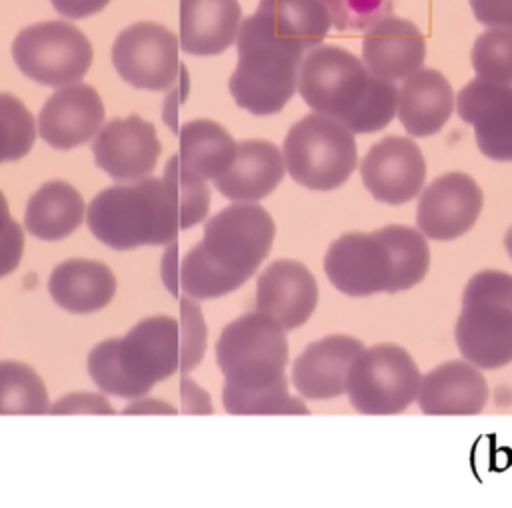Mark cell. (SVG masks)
<instances>
[{
  "mask_svg": "<svg viewBox=\"0 0 512 508\" xmlns=\"http://www.w3.org/2000/svg\"><path fill=\"white\" fill-rule=\"evenodd\" d=\"M90 232L114 250L164 246L176 240L180 208L164 178L144 176L98 192L86 210Z\"/></svg>",
  "mask_w": 512,
  "mask_h": 508,
  "instance_id": "1",
  "label": "cell"
},
{
  "mask_svg": "<svg viewBox=\"0 0 512 508\" xmlns=\"http://www.w3.org/2000/svg\"><path fill=\"white\" fill-rule=\"evenodd\" d=\"M236 48L238 62L228 80L234 102L256 116L280 112L298 90L306 48L272 34L256 12L242 18Z\"/></svg>",
  "mask_w": 512,
  "mask_h": 508,
  "instance_id": "2",
  "label": "cell"
},
{
  "mask_svg": "<svg viewBox=\"0 0 512 508\" xmlns=\"http://www.w3.org/2000/svg\"><path fill=\"white\" fill-rule=\"evenodd\" d=\"M286 330L262 312H248L224 326L216 342V364L224 388L262 392L286 380Z\"/></svg>",
  "mask_w": 512,
  "mask_h": 508,
  "instance_id": "3",
  "label": "cell"
},
{
  "mask_svg": "<svg viewBox=\"0 0 512 508\" xmlns=\"http://www.w3.org/2000/svg\"><path fill=\"white\" fill-rule=\"evenodd\" d=\"M282 156L294 182L310 190L342 186L358 164L354 132L320 112L294 122L284 138Z\"/></svg>",
  "mask_w": 512,
  "mask_h": 508,
  "instance_id": "4",
  "label": "cell"
},
{
  "mask_svg": "<svg viewBox=\"0 0 512 508\" xmlns=\"http://www.w3.org/2000/svg\"><path fill=\"white\" fill-rule=\"evenodd\" d=\"M420 370L406 348L374 344L352 362L346 394L362 414H400L418 398Z\"/></svg>",
  "mask_w": 512,
  "mask_h": 508,
  "instance_id": "5",
  "label": "cell"
},
{
  "mask_svg": "<svg viewBox=\"0 0 512 508\" xmlns=\"http://www.w3.org/2000/svg\"><path fill=\"white\" fill-rule=\"evenodd\" d=\"M92 56L88 36L68 20L30 24L12 40V58L18 70L52 88L80 82L90 70Z\"/></svg>",
  "mask_w": 512,
  "mask_h": 508,
  "instance_id": "6",
  "label": "cell"
},
{
  "mask_svg": "<svg viewBox=\"0 0 512 508\" xmlns=\"http://www.w3.org/2000/svg\"><path fill=\"white\" fill-rule=\"evenodd\" d=\"M370 76L362 58L342 46L320 42L304 52L298 92L314 112L344 122L364 100Z\"/></svg>",
  "mask_w": 512,
  "mask_h": 508,
  "instance_id": "7",
  "label": "cell"
},
{
  "mask_svg": "<svg viewBox=\"0 0 512 508\" xmlns=\"http://www.w3.org/2000/svg\"><path fill=\"white\" fill-rule=\"evenodd\" d=\"M274 236L276 224L268 210L252 202H238L206 222L202 246L220 268L248 282L268 256Z\"/></svg>",
  "mask_w": 512,
  "mask_h": 508,
  "instance_id": "8",
  "label": "cell"
},
{
  "mask_svg": "<svg viewBox=\"0 0 512 508\" xmlns=\"http://www.w3.org/2000/svg\"><path fill=\"white\" fill-rule=\"evenodd\" d=\"M114 356L128 398L146 394L156 382L180 370V324L158 314L136 322L124 338H114Z\"/></svg>",
  "mask_w": 512,
  "mask_h": 508,
  "instance_id": "9",
  "label": "cell"
},
{
  "mask_svg": "<svg viewBox=\"0 0 512 508\" xmlns=\"http://www.w3.org/2000/svg\"><path fill=\"white\" fill-rule=\"evenodd\" d=\"M178 36L150 20L120 30L112 44V64L120 78L134 88L168 90L180 72Z\"/></svg>",
  "mask_w": 512,
  "mask_h": 508,
  "instance_id": "10",
  "label": "cell"
},
{
  "mask_svg": "<svg viewBox=\"0 0 512 508\" xmlns=\"http://www.w3.org/2000/svg\"><path fill=\"white\" fill-rule=\"evenodd\" d=\"M324 272L336 290L360 298L388 292L394 264L376 232H346L328 246Z\"/></svg>",
  "mask_w": 512,
  "mask_h": 508,
  "instance_id": "11",
  "label": "cell"
},
{
  "mask_svg": "<svg viewBox=\"0 0 512 508\" xmlns=\"http://www.w3.org/2000/svg\"><path fill=\"white\" fill-rule=\"evenodd\" d=\"M482 206L484 194L476 180L464 172H448L420 194L416 224L424 236L448 242L476 224Z\"/></svg>",
  "mask_w": 512,
  "mask_h": 508,
  "instance_id": "12",
  "label": "cell"
},
{
  "mask_svg": "<svg viewBox=\"0 0 512 508\" xmlns=\"http://www.w3.org/2000/svg\"><path fill=\"white\" fill-rule=\"evenodd\" d=\"M360 176L376 200L404 204L420 194L426 178V160L412 138L384 136L362 158Z\"/></svg>",
  "mask_w": 512,
  "mask_h": 508,
  "instance_id": "13",
  "label": "cell"
},
{
  "mask_svg": "<svg viewBox=\"0 0 512 508\" xmlns=\"http://www.w3.org/2000/svg\"><path fill=\"white\" fill-rule=\"evenodd\" d=\"M454 338L464 360L480 370L512 362V300H462Z\"/></svg>",
  "mask_w": 512,
  "mask_h": 508,
  "instance_id": "14",
  "label": "cell"
},
{
  "mask_svg": "<svg viewBox=\"0 0 512 508\" xmlns=\"http://www.w3.org/2000/svg\"><path fill=\"white\" fill-rule=\"evenodd\" d=\"M456 112L474 126L476 146L484 156L512 162V84L476 76L458 90Z\"/></svg>",
  "mask_w": 512,
  "mask_h": 508,
  "instance_id": "15",
  "label": "cell"
},
{
  "mask_svg": "<svg viewBox=\"0 0 512 508\" xmlns=\"http://www.w3.org/2000/svg\"><path fill=\"white\" fill-rule=\"evenodd\" d=\"M162 144L152 122L130 114L106 122L92 142L96 166L118 182L148 176L158 162Z\"/></svg>",
  "mask_w": 512,
  "mask_h": 508,
  "instance_id": "16",
  "label": "cell"
},
{
  "mask_svg": "<svg viewBox=\"0 0 512 508\" xmlns=\"http://www.w3.org/2000/svg\"><path fill=\"white\" fill-rule=\"evenodd\" d=\"M104 102L98 90L84 82L60 86L38 114V134L58 150L86 144L104 126Z\"/></svg>",
  "mask_w": 512,
  "mask_h": 508,
  "instance_id": "17",
  "label": "cell"
},
{
  "mask_svg": "<svg viewBox=\"0 0 512 508\" xmlns=\"http://www.w3.org/2000/svg\"><path fill=\"white\" fill-rule=\"evenodd\" d=\"M318 304L314 274L298 260L280 258L266 266L256 282V310L284 330L302 326Z\"/></svg>",
  "mask_w": 512,
  "mask_h": 508,
  "instance_id": "18",
  "label": "cell"
},
{
  "mask_svg": "<svg viewBox=\"0 0 512 508\" xmlns=\"http://www.w3.org/2000/svg\"><path fill=\"white\" fill-rule=\"evenodd\" d=\"M366 346L348 334L324 336L308 344L292 364V384L310 400H328L346 392L352 362Z\"/></svg>",
  "mask_w": 512,
  "mask_h": 508,
  "instance_id": "19",
  "label": "cell"
},
{
  "mask_svg": "<svg viewBox=\"0 0 512 508\" xmlns=\"http://www.w3.org/2000/svg\"><path fill=\"white\" fill-rule=\"evenodd\" d=\"M424 58L426 38L408 18L382 16L362 38V60L370 74L392 82L420 70Z\"/></svg>",
  "mask_w": 512,
  "mask_h": 508,
  "instance_id": "20",
  "label": "cell"
},
{
  "mask_svg": "<svg viewBox=\"0 0 512 508\" xmlns=\"http://www.w3.org/2000/svg\"><path fill=\"white\" fill-rule=\"evenodd\" d=\"M416 400L430 416H472L484 410L488 384L472 362L448 360L422 376Z\"/></svg>",
  "mask_w": 512,
  "mask_h": 508,
  "instance_id": "21",
  "label": "cell"
},
{
  "mask_svg": "<svg viewBox=\"0 0 512 508\" xmlns=\"http://www.w3.org/2000/svg\"><path fill=\"white\" fill-rule=\"evenodd\" d=\"M286 172L282 150L262 138L242 140L232 166L214 180L216 190L236 202H256L276 190Z\"/></svg>",
  "mask_w": 512,
  "mask_h": 508,
  "instance_id": "22",
  "label": "cell"
},
{
  "mask_svg": "<svg viewBox=\"0 0 512 508\" xmlns=\"http://www.w3.org/2000/svg\"><path fill=\"white\" fill-rule=\"evenodd\" d=\"M454 106L456 96L448 78L434 68H420L398 88L396 116L410 136H432L450 120Z\"/></svg>",
  "mask_w": 512,
  "mask_h": 508,
  "instance_id": "23",
  "label": "cell"
},
{
  "mask_svg": "<svg viewBox=\"0 0 512 508\" xmlns=\"http://www.w3.org/2000/svg\"><path fill=\"white\" fill-rule=\"evenodd\" d=\"M240 22L238 0H180V46L196 56L220 54L236 42Z\"/></svg>",
  "mask_w": 512,
  "mask_h": 508,
  "instance_id": "24",
  "label": "cell"
},
{
  "mask_svg": "<svg viewBox=\"0 0 512 508\" xmlns=\"http://www.w3.org/2000/svg\"><path fill=\"white\" fill-rule=\"evenodd\" d=\"M48 290L60 308L88 314L110 304L116 294V276L104 262L70 258L52 270Z\"/></svg>",
  "mask_w": 512,
  "mask_h": 508,
  "instance_id": "25",
  "label": "cell"
},
{
  "mask_svg": "<svg viewBox=\"0 0 512 508\" xmlns=\"http://www.w3.org/2000/svg\"><path fill=\"white\" fill-rule=\"evenodd\" d=\"M84 212L86 204L72 184L50 180L28 198L24 228L46 242L62 240L80 226Z\"/></svg>",
  "mask_w": 512,
  "mask_h": 508,
  "instance_id": "26",
  "label": "cell"
},
{
  "mask_svg": "<svg viewBox=\"0 0 512 508\" xmlns=\"http://www.w3.org/2000/svg\"><path fill=\"white\" fill-rule=\"evenodd\" d=\"M238 142L216 120L196 118L184 122L178 140L180 162L204 180H216L232 166Z\"/></svg>",
  "mask_w": 512,
  "mask_h": 508,
  "instance_id": "27",
  "label": "cell"
},
{
  "mask_svg": "<svg viewBox=\"0 0 512 508\" xmlns=\"http://www.w3.org/2000/svg\"><path fill=\"white\" fill-rule=\"evenodd\" d=\"M254 12L272 34L300 42L306 50L320 44L332 28L324 0H258Z\"/></svg>",
  "mask_w": 512,
  "mask_h": 508,
  "instance_id": "28",
  "label": "cell"
},
{
  "mask_svg": "<svg viewBox=\"0 0 512 508\" xmlns=\"http://www.w3.org/2000/svg\"><path fill=\"white\" fill-rule=\"evenodd\" d=\"M374 232L388 246L394 264V274L388 292H404L422 282L430 268V248L420 228L388 224Z\"/></svg>",
  "mask_w": 512,
  "mask_h": 508,
  "instance_id": "29",
  "label": "cell"
},
{
  "mask_svg": "<svg viewBox=\"0 0 512 508\" xmlns=\"http://www.w3.org/2000/svg\"><path fill=\"white\" fill-rule=\"evenodd\" d=\"M48 390L38 372L18 360H0V414H46Z\"/></svg>",
  "mask_w": 512,
  "mask_h": 508,
  "instance_id": "30",
  "label": "cell"
},
{
  "mask_svg": "<svg viewBox=\"0 0 512 508\" xmlns=\"http://www.w3.org/2000/svg\"><path fill=\"white\" fill-rule=\"evenodd\" d=\"M178 282L190 298H198V300L230 294L244 284V280L240 276H234V274L226 272L224 268H220L206 254L202 242L194 244L186 252V256L180 264Z\"/></svg>",
  "mask_w": 512,
  "mask_h": 508,
  "instance_id": "31",
  "label": "cell"
},
{
  "mask_svg": "<svg viewBox=\"0 0 512 508\" xmlns=\"http://www.w3.org/2000/svg\"><path fill=\"white\" fill-rule=\"evenodd\" d=\"M162 178L172 186L176 194L180 208V228L186 230L204 220L210 208V188L206 180L188 170L180 162L178 154L170 156V160L164 166Z\"/></svg>",
  "mask_w": 512,
  "mask_h": 508,
  "instance_id": "32",
  "label": "cell"
},
{
  "mask_svg": "<svg viewBox=\"0 0 512 508\" xmlns=\"http://www.w3.org/2000/svg\"><path fill=\"white\" fill-rule=\"evenodd\" d=\"M470 62L476 76L512 84V28L484 30L472 44Z\"/></svg>",
  "mask_w": 512,
  "mask_h": 508,
  "instance_id": "33",
  "label": "cell"
},
{
  "mask_svg": "<svg viewBox=\"0 0 512 508\" xmlns=\"http://www.w3.org/2000/svg\"><path fill=\"white\" fill-rule=\"evenodd\" d=\"M398 88L392 80L370 76V84L360 106L344 120L354 134H370L386 128L396 116Z\"/></svg>",
  "mask_w": 512,
  "mask_h": 508,
  "instance_id": "34",
  "label": "cell"
},
{
  "mask_svg": "<svg viewBox=\"0 0 512 508\" xmlns=\"http://www.w3.org/2000/svg\"><path fill=\"white\" fill-rule=\"evenodd\" d=\"M224 410L228 414H308V406L288 392V382L262 392L222 390Z\"/></svg>",
  "mask_w": 512,
  "mask_h": 508,
  "instance_id": "35",
  "label": "cell"
},
{
  "mask_svg": "<svg viewBox=\"0 0 512 508\" xmlns=\"http://www.w3.org/2000/svg\"><path fill=\"white\" fill-rule=\"evenodd\" d=\"M180 372L194 370L206 352L208 328L204 322L202 308L190 300L180 298Z\"/></svg>",
  "mask_w": 512,
  "mask_h": 508,
  "instance_id": "36",
  "label": "cell"
},
{
  "mask_svg": "<svg viewBox=\"0 0 512 508\" xmlns=\"http://www.w3.org/2000/svg\"><path fill=\"white\" fill-rule=\"evenodd\" d=\"M0 116L4 118L12 136V162L20 160L34 146L38 124L20 98L8 92H0Z\"/></svg>",
  "mask_w": 512,
  "mask_h": 508,
  "instance_id": "37",
  "label": "cell"
},
{
  "mask_svg": "<svg viewBox=\"0 0 512 508\" xmlns=\"http://www.w3.org/2000/svg\"><path fill=\"white\" fill-rule=\"evenodd\" d=\"M386 2L390 0H324L332 14V24L340 30H358L374 24L384 16V8H390Z\"/></svg>",
  "mask_w": 512,
  "mask_h": 508,
  "instance_id": "38",
  "label": "cell"
},
{
  "mask_svg": "<svg viewBox=\"0 0 512 508\" xmlns=\"http://www.w3.org/2000/svg\"><path fill=\"white\" fill-rule=\"evenodd\" d=\"M50 414H116L110 402L102 394L74 392L60 398L48 408Z\"/></svg>",
  "mask_w": 512,
  "mask_h": 508,
  "instance_id": "39",
  "label": "cell"
},
{
  "mask_svg": "<svg viewBox=\"0 0 512 508\" xmlns=\"http://www.w3.org/2000/svg\"><path fill=\"white\" fill-rule=\"evenodd\" d=\"M22 254H24V230L12 218L4 234L0 236V278L16 270Z\"/></svg>",
  "mask_w": 512,
  "mask_h": 508,
  "instance_id": "40",
  "label": "cell"
},
{
  "mask_svg": "<svg viewBox=\"0 0 512 508\" xmlns=\"http://www.w3.org/2000/svg\"><path fill=\"white\" fill-rule=\"evenodd\" d=\"M470 8L484 26L512 28V0H470Z\"/></svg>",
  "mask_w": 512,
  "mask_h": 508,
  "instance_id": "41",
  "label": "cell"
},
{
  "mask_svg": "<svg viewBox=\"0 0 512 508\" xmlns=\"http://www.w3.org/2000/svg\"><path fill=\"white\" fill-rule=\"evenodd\" d=\"M56 12L66 18H86L106 8L110 0H50Z\"/></svg>",
  "mask_w": 512,
  "mask_h": 508,
  "instance_id": "42",
  "label": "cell"
},
{
  "mask_svg": "<svg viewBox=\"0 0 512 508\" xmlns=\"http://www.w3.org/2000/svg\"><path fill=\"white\" fill-rule=\"evenodd\" d=\"M180 386H182V398L188 400L190 404H194V412H208L206 408L200 406V404H204L210 408V398L204 390H200L190 378H182Z\"/></svg>",
  "mask_w": 512,
  "mask_h": 508,
  "instance_id": "43",
  "label": "cell"
},
{
  "mask_svg": "<svg viewBox=\"0 0 512 508\" xmlns=\"http://www.w3.org/2000/svg\"><path fill=\"white\" fill-rule=\"evenodd\" d=\"M2 162H12V136L4 118L0 116V164Z\"/></svg>",
  "mask_w": 512,
  "mask_h": 508,
  "instance_id": "44",
  "label": "cell"
},
{
  "mask_svg": "<svg viewBox=\"0 0 512 508\" xmlns=\"http://www.w3.org/2000/svg\"><path fill=\"white\" fill-rule=\"evenodd\" d=\"M148 410H152V412H176L172 406H166L160 400H142L136 406H128L124 412H148Z\"/></svg>",
  "mask_w": 512,
  "mask_h": 508,
  "instance_id": "45",
  "label": "cell"
},
{
  "mask_svg": "<svg viewBox=\"0 0 512 508\" xmlns=\"http://www.w3.org/2000/svg\"><path fill=\"white\" fill-rule=\"evenodd\" d=\"M12 216H10V208H8V200L6 196L0 192V236L4 234V230L8 228Z\"/></svg>",
  "mask_w": 512,
  "mask_h": 508,
  "instance_id": "46",
  "label": "cell"
},
{
  "mask_svg": "<svg viewBox=\"0 0 512 508\" xmlns=\"http://www.w3.org/2000/svg\"><path fill=\"white\" fill-rule=\"evenodd\" d=\"M504 246H506V252L510 254L512 258V226L506 230V236H504Z\"/></svg>",
  "mask_w": 512,
  "mask_h": 508,
  "instance_id": "47",
  "label": "cell"
}]
</instances>
